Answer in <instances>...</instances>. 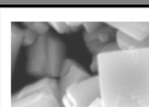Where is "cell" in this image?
<instances>
[{
    "mask_svg": "<svg viewBox=\"0 0 149 107\" xmlns=\"http://www.w3.org/2000/svg\"><path fill=\"white\" fill-rule=\"evenodd\" d=\"M95 56L101 107H149V48Z\"/></svg>",
    "mask_w": 149,
    "mask_h": 107,
    "instance_id": "6da1fadb",
    "label": "cell"
},
{
    "mask_svg": "<svg viewBox=\"0 0 149 107\" xmlns=\"http://www.w3.org/2000/svg\"><path fill=\"white\" fill-rule=\"evenodd\" d=\"M117 29L116 44L119 49L149 48V22L109 23Z\"/></svg>",
    "mask_w": 149,
    "mask_h": 107,
    "instance_id": "7a4b0ae2",
    "label": "cell"
}]
</instances>
